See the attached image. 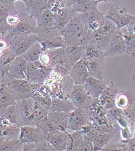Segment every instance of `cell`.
I'll use <instances>...</instances> for the list:
<instances>
[{"mask_svg": "<svg viewBox=\"0 0 135 151\" xmlns=\"http://www.w3.org/2000/svg\"><path fill=\"white\" fill-rule=\"evenodd\" d=\"M53 69L47 68L39 61L27 62L25 70L26 79L34 85H42L51 76Z\"/></svg>", "mask_w": 135, "mask_h": 151, "instance_id": "cell-2", "label": "cell"}, {"mask_svg": "<svg viewBox=\"0 0 135 151\" xmlns=\"http://www.w3.org/2000/svg\"><path fill=\"white\" fill-rule=\"evenodd\" d=\"M70 113L59 111H49L46 116L56 130H67L68 124Z\"/></svg>", "mask_w": 135, "mask_h": 151, "instance_id": "cell-18", "label": "cell"}, {"mask_svg": "<svg viewBox=\"0 0 135 151\" xmlns=\"http://www.w3.org/2000/svg\"><path fill=\"white\" fill-rule=\"evenodd\" d=\"M5 85H7L11 90L16 101H17L32 97L35 93L36 85L30 83L25 79H15Z\"/></svg>", "mask_w": 135, "mask_h": 151, "instance_id": "cell-5", "label": "cell"}, {"mask_svg": "<svg viewBox=\"0 0 135 151\" xmlns=\"http://www.w3.org/2000/svg\"><path fill=\"white\" fill-rule=\"evenodd\" d=\"M131 98L129 96L125 93H121L117 95L115 101V106L120 109L123 110L127 108L129 105Z\"/></svg>", "mask_w": 135, "mask_h": 151, "instance_id": "cell-37", "label": "cell"}, {"mask_svg": "<svg viewBox=\"0 0 135 151\" xmlns=\"http://www.w3.org/2000/svg\"><path fill=\"white\" fill-rule=\"evenodd\" d=\"M19 140L21 144L40 142L46 140L45 134L37 126L23 125L20 127Z\"/></svg>", "mask_w": 135, "mask_h": 151, "instance_id": "cell-9", "label": "cell"}, {"mask_svg": "<svg viewBox=\"0 0 135 151\" xmlns=\"http://www.w3.org/2000/svg\"><path fill=\"white\" fill-rule=\"evenodd\" d=\"M0 117H4L12 122L18 124V111L16 102L1 111Z\"/></svg>", "mask_w": 135, "mask_h": 151, "instance_id": "cell-35", "label": "cell"}, {"mask_svg": "<svg viewBox=\"0 0 135 151\" xmlns=\"http://www.w3.org/2000/svg\"><path fill=\"white\" fill-rule=\"evenodd\" d=\"M85 15L88 28L94 32H95L99 28L105 18V14L99 11L97 8L85 13Z\"/></svg>", "mask_w": 135, "mask_h": 151, "instance_id": "cell-21", "label": "cell"}, {"mask_svg": "<svg viewBox=\"0 0 135 151\" xmlns=\"http://www.w3.org/2000/svg\"><path fill=\"white\" fill-rule=\"evenodd\" d=\"M27 62L22 56H16L9 65L5 66L1 71V85H7L13 79H26L25 70Z\"/></svg>", "mask_w": 135, "mask_h": 151, "instance_id": "cell-1", "label": "cell"}, {"mask_svg": "<svg viewBox=\"0 0 135 151\" xmlns=\"http://www.w3.org/2000/svg\"><path fill=\"white\" fill-rule=\"evenodd\" d=\"M16 101V98L8 87L1 85L0 86V111L13 104Z\"/></svg>", "mask_w": 135, "mask_h": 151, "instance_id": "cell-25", "label": "cell"}, {"mask_svg": "<svg viewBox=\"0 0 135 151\" xmlns=\"http://www.w3.org/2000/svg\"><path fill=\"white\" fill-rule=\"evenodd\" d=\"M6 39L8 42V49L15 57L22 56L33 44L39 40L36 33L11 35Z\"/></svg>", "mask_w": 135, "mask_h": 151, "instance_id": "cell-3", "label": "cell"}, {"mask_svg": "<svg viewBox=\"0 0 135 151\" xmlns=\"http://www.w3.org/2000/svg\"><path fill=\"white\" fill-rule=\"evenodd\" d=\"M135 124H132L127 127L120 128L121 140H126L134 137Z\"/></svg>", "mask_w": 135, "mask_h": 151, "instance_id": "cell-40", "label": "cell"}, {"mask_svg": "<svg viewBox=\"0 0 135 151\" xmlns=\"http://www.w3.org/2000/svg\"><path fill=\"white\" fill-rule=\"evenodd\" d=\"M17 0H0L1 3L4 4H15Z\"/></svg>", "mask_w": 135, "mask_h": 151, "instance_id": "cell-44", "label": "cell"}, {"mask_svg": "<svg viewBox=\"0 0 135 151\" xmlns=\"http://www.w3.org/2000/svg\"><path fill=\"white\" fill-rule=\"evenodd\" d=\"M102 151H126L124 142L122 140H112L102 150Z\"/></svg>", "mask_w": 135, "mask_h": 151, "instance_id": "cell-38", "label": "cell"}, {"mask_svg": "<svg viewBox=\"0 0 135 151\" xmlns=\"http://www.w3.org/2000/svg\"><path fill=\"white\" fill-rule=\"evenodd\" d=\"M69 133V138L66 151H94L92 141L86 137L81 130Z\"/></svg>", "mask_w": 135, "mask_h": 151, "instance_id": "cell-6", "label": "cell"}, {"mask_svg": "<svg viewBox=\"0 0 135 151\" xmlns=\"http://www.w3.org/2000/svg\"><path fill=\"white\" fill-rule=\"evenodd\" d=\"M118 93V87L112 81L110 85L105 88L99 98V102L106 110L115 107V101Z\"/></svg>", "mask_w": 135, "mask_h": 151, "instance_id": "cell-15", "label": "cell"}, {"mask_svg": "<svg viewBox=\"0 0 135 151\" xmlns=\"http://www.w3.org/2000/svg\"><path fill=\"white\" fill-rule=\"evenodd\" d=\"M76 108L73 103L69 99L52 97V105L49 111H59L70 113Z\"/></svg>", "mask_w": 135, "mask_h": 151, "instance_id": "cell-22", "label": "cell"}, {"mask_svg": "<svg viewBox=\"0 0 135 151\" xmlns=\"http://www.w3.org/2000/svg\"><path fill=\"white\" fill-rule=\"evenodd\" d=\"M0 151H22V144L19 139L0 141Z\"/></svg>", "mask_w": 135, "mask_h": 151, "instance_id": "cell-34", "label": "cell"}, {"mask_svg": "<svg viewBox=\"0 0 135 151\" xmlns=\"http://www.w3.org/2000/svg\"><path fill=\"white\" fill-rule=\"evenodd\" d=\"M134 137H135V132H134Z\"/></svg>", "mask_w": 135, "mask_h": 151, "instance_id": "cell-46", "label": "cell"}, {"mask_svg": "<svg viewBox=\"0 0 135 151\" xmlns=\"http://www.w3.org/2000/svg\"><path fill=\"white\" fill-rule=\"evenodd\" d=\"M53 0H30L24 4L27 13L36 22L42 12L49 8Z\"/></svg>", "mask_w": 135, "mask_h": 151, "instance_id": "cell-16", "label": "cell"}, {"mask_svg": "<svg viewBox=\"0 0 135 151\" xmlns=\"http://www.w3.org/2000/svg\"><path fill=\"white\" fill-rule=\"evenodd\" d=\"M120 30L135 34V15L134 16L132 20L129 22V24L125 27L121 29Z\"/></svg>", "mask_w": 135, "mask_h": 151, "instance_id": "cell-42", "label": "cell"}, {"mask_svg": "<svg viewBox=\"0 0 135 151\" xmlns=\"http://www.w3.org/2000/svg\"><path fill=\"white\" fill-rule=\"evenodd\" d=\"M112 37L104 36L96 32H93L91 35L90 43L92 44L98 49L104 51L109 45Z\"/></svg>", "mask_w": 135, "mask_h": 151, "instance_id": "cell-32", "label": "cell"}, {"mask_svg": "<svg viewBox=\"0 0 135 151\" xmlns=\"http://www.w3.org/2000/svg\"><path fill=\"white\" fill-rule=\"evenodd\" d=\"M49 55L50 59V67L54 68L57 65L65 63V47L59 48L56 49L45 51Z\"/></svg>", "mask_w": 135, "mask_h": 151, "instance_id": "cell-29", "label": "cell"}, {"mask_svg": "<svg viewBox=\"0 0 135 151\" xmlns=\"http://www.w3.org/2000/svg\"><path fill=\"white\" fill-rule=\"evenodd\" d=\"M1 83H0V86H1Z\"/></svg>", "mask_w": 135, "mask_h": 151, "instance_id": "cell-47", "label": "cell"}, {"mask_svg": "<svg viewBox=\"0 0 135 151\" xmlns=\"http://www.w3.org/2000/svg\"><path fill=\"white\" fill-rule=\"evenodd\" d=\"M121 140L124 142L126 151H135V137H134L126 140Z\"/></svg>", "mask_w": 135, "mask_h": 151, "instance_id": "cell-41", "label": "cell"}, {"mask_svg": "<svg viewBox=\"0 0 135 151\" xmlns=\"http://www.w3.org/2000/svg\"><path fill=\"white\" fill-rule=\"evenodd\" d=\"M22 151H56L46 140L40 142L25 143L22 144Z\"/></svg>", "mask_w": 135, "mask_h": 151, "instance_id": "cell-31", "label": "cell"}, {"mask_svg": "<svg viewBox=\"0 0 135 151\" xmlns=\"http://www.w3.org/2000/svg\"><path fill=\"white\" fill-rule=\"evenodd\" d=\"M43 47L44 51L65 47V43L61 35H58L44 40H39Z\"/></svg>", "mask_w": 135, "mask_h": 151, "instance_id": "cell-28", "label": "cell"}, {"mask_svg": "<svg viewBox=\"0 0 135 151\" xmlns=\"http://www.w3.org/2000/svg\"><path fill=\"white\" fill-rule=\"evenodd\" d=\"M69 98L76 108L86 109L98 99L91 97L83 85H75L69 95Z\"/></svg>", "mask_w": 135, "mask_h": 151, "instance_id": "cell-8", "label": "cell"}, {"mask_svg": "<svg viewBox=\"0 0 135 151\" xmlns=\"http://www.w3.org/2000/svg\"><path fill=\"white\" fill-rule=\"evenodd\" d=\"M91 97L98 99L102 93L107 87L105 80H99L89 76L83 85Z\"/></svg>", "mask_w": 135, "mask_h": 151, "instance_id": "cell-17", "label": "cell"}, {"mask_svg": "<svg viewBox=\"0 0 135 151\" xmlns=\"http://www.w3.org/2000/svg\"><path fill=\"white\" fill-rule=\"evenodd\" d=\"M87 65L90 76L99 80H104L103 70L105 65L100 62L91 59H83Z\"/></svg>", "mask_w": 135, "mask_h": 151, "instance_id": "cell-26", "label": "cell"}, {"mask_svg": "<svg viewBox=\"0 0 135 151\" xmlns=\"http://www.w3.org/2000/svg\"><path fill=\"white\" fill-rule=\"evenodd\" d=\"M124 115L131 121L135 124V98H131L128 106L123 110Z\"/></svg>", "mask_w": 135, "mask_h": 151, "instance_id": "cell-39", "label": "cell"}, {"mask_svg": "<svg viewBox=\"0 0 135 151\" xmlns=\"http://www.w3.org/2000/svg\"><path fill=\"white\" fill-rule=\"evenodd\" d=\"M43 52V47L38 40L33 44L22 56L27 62H35L39 60L40 55Z\"/></svg>", "mask_w": 135, "mask_h": 151, "instance_id": "cell-23", "label": "cell"}, {"mask_svg": "<svg viewBox=\"0 0 135 151\" xmlns=\"http://www.w3.org/2000/svg\"><path fill=\"white\" fill-rule=\"evenodd\" d=\"M16 104L18 111V124L20 127L23 125H31L32 119L36 106L34 98H26L17 100Z\"/></svg>", "mask_w": 135, "mask_h": 151, "instance_id": "cell-4", "label": "cell"}, {"mask_svg": "<svg viewBox=\"0 0 135 151\" xmlns=\"http://www.w3.org/2000/svg\"><path fill=\"white\" fill-rule=\"evenodd\" d=\"M131 87L133 91H134L135 93V67L134 68V71L133 73V76L132 77V80H131Z\"/></svg>", "mask_w": 135, "mask_h": 151, "instance_id": "cell-43", "label": "cell"}, {"mask_svg": "<svg viewBox=\"0 0 135 151\" xmlns=\"http://www.w3.org/2000/svg\"><path fill=\"white\" fill-rule=\"evenodd\" d=\"M120 29L117 25L112 21L105 17L99 28L95 32L104 36L112 37Z\"/></svg>", "mask_w": 135, "mask_h": 151, "instance_id": "cell-30", "label": "cell"}, {"mask_svg": "<svg viewBox=\"0 0 135 151\" xmlns=\"http://www.w3.org/2000/svg\"><path fill=\"white\" fill-rule=\"evenodd\" d=\"M17 1H22V2H24V4H25V3H26L27 2L29 1L30 0H17Z\"/></svg>", "mask_w": 135, "mask_h": 151, "instance_id": "cell-45", "label": "cell"}, {"mask_svg": "<svg viewBox=\"0 0 135 151\" xmlns=\"http://www.w3.org/2000/svg\"><path fill=\"white\" fill-rule=\"evenodd\" d=\"M123 34L125 43L126 54L132 58L135 57V34L120 30Z\"/></svg>", "mask_w": 135, "mask_h": 151, "instance_id": "cell-33", "label": "cell"}, {"mask_svg": "<svg viewBox=\"0 0 135 151\" xmlns=\"http://www.w3.org/2000/svg\"><path fill=\"white\" fill-rule=\"evenodd\" d=\"M126 54L125 43L122 32L118 31L113 35L109 45L105 51V57H112Z\"/></svg>", "mask_w": 135, "mask_h": 151, "instance_id": "cell-11", "label": "cell"}, {"mask_svg": "<svg viewBox=\"0 0 135 151\" xmlns=\"http://www.w3.org/2000/svg\"><path fill=\"white\" fill-rule=\"evenodd\" d=\"M20 127L4 117H0V141L19 139Z\"/></svg>", "mask_w": 135, "mask_h": 151, "instance_id": "cell-13", "label": "cell"}, {"mask_svg": "<svg viewBox=\"0 0 135 151\" xmlns=\"http://www.w3.org/2000/svg\"><path fill=\"white\" fill-rule=\"evenodd\" d=\"M45 138L56 151H66L69 138V133L67 130L64 132L55 130L49 133L45 136Z\"/></svg>", "mask_w": 135, "mask_h": 151, "instance_id": "cell-12", "label": "cell"}, {"mask_svg": "<svg viewBox=\"0 0 135 151\" xmlns=\"http://www.w3.org/2000/svg\"><path fill=\"white\" fill-rule=\"evenodd\" d=\"M81 131L86 137L91 141H93L94 139L99 133L97 127L92 122H90L84 125L81 128Z\"/></svg>", "mask_w": 135, "mask_h": 151, "instance_id": "cell-36", "label": "cell"}, {"mask_svg": "<svg viewBox=\"0 0 135 151\" xmlns=\"http://www.w3.org/2000/svg\"><path fill=\"white\" fill-rule=\"evenodd\" d=\"M91 122L85 109L76 108L70 113L68 124L67 131L74 132L81 129L86 125Z\"/></svg>", "mask_w": 135, "mask_h": 151, "instance_id": "cell-10", "label": "cell"}, {"mask_svg": "<svg viewBox=\"0 0 135 151\" xmlns=\"http://www.w3.org/2000/svg\"><path fill=\"white\" fill-rule=\"evenodd\" d=\"M105 16L112 21L120 30L127 26L134 17L128 13L127 8L124 6H111Z\"/></svg>", "mask_w": 135, "mask_h": 151, "instance_id": "cell-7", "label": "cell"}, {"mask_svg": "<svg viewBox=\"0 0 135 151\" xmlns=\"http://www.w3.org/2000/svg\"><path fill=\"white\" fill-rule=\"evenodd\" d=\"M66 6L71 8L76 13H86L97 8V0H66Z\"/></svg>", "mask_w": 135, "mask_h": 151, "instance_id": "cell-19", "label": "cell"}, {"mask_svg": "<svg viewBox=\"0 0 135 151\" xmlns=\"http://www.w3.org/2000/svg\"><path fill=\"white\" fill-rule=\"evenodd\" d=\"M116 131L111 133H99L92 141L94 151H102L114 139Z\"/></svg>", "mask_w": 135, "mask_h": 151, "instance_id": "cell-27", "label": "cell"}, {"mask_svg": "<svg viewBox=\"0 0 135 151\" xmlns=\"http://www.w3.org/2000/svg\"><path fill=\"white\" fill-rule=\"evenodd\" d=\"M69 76L75 85H83L90 76L88 68L82 59L73 65L70 70Z\"/></svg>", "mask_w": 135, "mask_h": 151, "instance_id": "cell-14", "label": "cell"}, {"mask_svg": "<svg viewBox=\"0 0 135 151\" xmlns=\"http://www.w3.org/2000/svg\"><path fill=\"white\" fill-rule=\"evenodd\" d=\"M105 52L97 48L92 44L89 43L85 45V51L83 59L95 60L105 65Z\"/></svg>", "mask_w": 135, "mask_h": 151, "instance_id": "cell-24", "label": "cell"}, {"mask_svg": "<svg viewBox=\"0 0 135 151\" xmlns=\"http://www.w3.org/2000/svg\"><path fill=\"white\" fill-rule=\"evenodd\" d=\"M85 45H67L65 47V63L72 67L84 56Z\"/></svg>", "mask_w": 135, "mask_h": 151, "instance_id": "cell-20", "label": "cell"}]
</instances>
